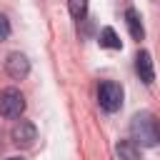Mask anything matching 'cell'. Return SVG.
Returning <instances> with one entry per match:
<instances>
[{
  "label": "cell",
  "mask_w": 160,
  "mask_h": 160,
  "mask_svg": "<svg viewBox=\"0 0 160 160\" xmlns=\"http://www.w3.org/2000/svg\"><path fill=\"white\" fill-rule=\"evenodd\" d=\"M125 22H128V30H130L132 40H142V38H145V28H142L140 12H138L135 8H128V10H125Z\"/></svg>",
  "instance_id": "7"
},
{
  "label": "cell",
  "mask_w": 160,
  "mask_h": 160,
  "mask_svg": "<svg viewBox=\"0 0 160 160\" xmlns=\"http://www.w3.org/2000/svg\"><path fill=\"white\" fill-rule=\"evenodd\" d=\"M115 150H118V158H120V160H142L140 145H135L132 140H120Z\"/></svg>",
  "instance_id": "8"
},
{
  "label": "cell",
  "mask_w": 160,
  "mask_h": 160,
  "mask_svg": "<svg viewBox=\"0 0 160 160\" xmlns=\"http://www.w3.org/2000/svg\"><path fill=\"white\" fill-rule=\"evenodd\" d=\"M8 160H25V158H18V155H15V158H8Z\"/></svg>",
  "instance_id": "12"
},
{
  "label": "cell",
  "mask_w": 160,
  "mask_h": 160,
  "mask_svg": "<svg viewBox=\"0 0 160 160\" xmlns=\"http://www.w3.org/2000/svg\"><path fill=\"white\" fill-rule=\"evenodd\" d=\"M22 112H25V95L18 88H5L0 92V115L12 120V118H20Z\"/></svg>",
  "instance_id": "2"
},
{
  "label": "cell",
  "mask_w": 160,
  "mask_h": 160,
  "mask_svg": "<svg viewBox=\"0 0 160 160\" xmlns=\"http://www.w3.org/2000/svg\"><path fill=\"white\" fill-rule=\"evenodd\" d=\"M5 72H8L12 80H22V78H28V72H30V60H28L22 52H10V55L5 58Z\"/></svg>",
  "instance_id": "5"
},
{
  "label": "cell",
  "mask_w": 160,
  "mask_h": 160,
  "mask_svg": "<svg viewBox=\"0 0 160 160\" xmlns=\"http://www.w3.org/2000/svg\"><path fill=\"white\" fill-rule=\"evenodd\" d=\"M135 72H138V78H140L145 85H150V82L155 80L152 58H150V52H148V50H140V52L135 55Z\"/></svg>",
  "instance_id": "6"
},
{
  "label": "cell",
  "mask_w": 160,
  "mask_h": 160,
  "mask_svg": "<svg viewBox=\"0 0 160 160\" xmlns=\"http://www.w3.org/2000/svg\"><path fill=\"white\" fill-rule=\"evenodd\" d=\"M68 8H70V15L75 20H82L88 12V0H68Z\"/></svg>",
  "instance_id": "10"
},
{
  "label": "cell",
  "mask_w": 160,
  "mask_h": 160,
  "mask_svg": "<svg viewBox=\"0 0 160 160\" xmlns=\"http://www.w3.org/2000/svg\"><path fill=\"white\" fill-rule=\"evenodd\" d=\"M98 102H100V108L105 112H118L122 108V88L118 82H112V80L100 82V88H98Z\"/></svg>",
  "instance_id": "3"
},
{
  "label": "cell",
  "mask_w": 160,
  "mask_h": 160,
  "mask_svg": "<svg viewBox=\"0 0 160 160\" xmlns=\"http://www.w3.org/2000/svg\"><path fill=\"white\" fill-rule=\"evenodd\" d=\"M10 138H12V142H15L18 148H32L35 140H38V128H35L30 120H20V122H15Z\"/></svg>",
  "instance_id": "4"
},
{
  "label": "cell",
  "mask_w": 160,
  "mask_h": 160,
  "mask_svg": "<svg viewBox=\"0 0 160 160\" xmlns=\"http://www.w3.org/2000/svg\"><path fill=\"white\" fill-rule=\"evenodd\" d=\"M98 42H100V48H108V50H120V48H122L120 38H118V32H115L112 28H102Z\"/></svg>",
  "instance_id": "9"
},
{
  "label": "cell",
  "mask_w": 160,
  "mask_h": 160,
  "mask_svg": "<svg viewBox=\"0 0 160 160\" xmlns=\"http://www.w3.org/2000/svg\"><path fill=\"white\" fill-rule=\"evenodd\" d=\"M8 38H10V20L0 12V42H2V40H8Z\"/></svg>",
  "instance_id": "11"
},
{
  "label": "cell",
  "mask_w": 160,
  "mask_h": 160,
  "mask_svg": "<svg viewBox=\"0 0 160 160\" xmlns=\"http://www.w3.org/2000/svg\"><path fill=\"white\" fill-rule=\"evenodd\" d=\"M130 135H132L135 145H140V148H155L160 142V122L155 120L152 112L142 110V112H138L130 120Z\"/></svg>",
  "instance_id": "1"
}]
</instances>
